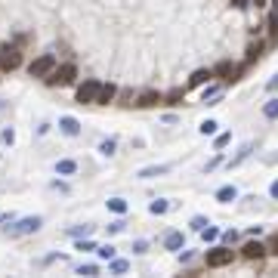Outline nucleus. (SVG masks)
<instances>
[{
  "label": "nucleus",
  "mask_w": 278,
  "mask_h": 278,
  "mask_svg": "<svg viewBox=\"0 0 278 278\" xmlns=\"http://www.w3.org/2000/svg\"><path fill=\"white\" fill-rule=\"evenodd\" d=\"M74 78H78V65L65 62V65H59V68H53V71L46 74V84L49 87H71Z\"/></svg>",
  "instance_id": "f257e3e1"
},
{
  "label": "nucleus",
  "mask_w": 278,
  "mask_h": 278,
  "mask_svg": "<svg viewBox=\"0 0 278 278\" xmlns=\"http://www.w3.org/2000/svg\"><path fill=\"white\" fill-rule=\"evenodd\" d=\"M232 250L229 247H213V250H207V257H204V263L210 266V269H219V266H229L232 263Z\"/></svg>",
  "instance_id": "f03ea898"
},
{
  "label": "nucleus",
  "mask_w": 278,
  "mask_h": 278,
  "mask_svg": "<svg viewBox=\"0 0 278 278\" xmlns=\"http://www.w3.org/2000/svg\"><path fill=\"white\" fill-rule=\"evenodd\" d=\"M53 68H56V59L46 53V56H37V59L28 65V74H31V78H46Z\"/></svg>",
  "instance_id": "7ed1b4c3"
},
{
  "label": "nucleus",
  "mask_w": 278,
  "mask_h": 278,
  "mask_svg": "<svg viewBox=\"0 0 278 278\" xmlns=\"http://www.w3.org/2000/svg\"><path fill=\"white\" fill-rule=\"evenodd\" d=\"M19 65H22V53L16 46H4V49H0V68H4V71H16Z\"/></svg>",
  "instance_id": "20e7f679"
},
{
  "label": "nucleus",
  "mask_w": 278,
  "mask_h": 278,
  "mask_svg": "<svg viewBox=\"0 0 278 278\" xmlns=\"http://www.w3.org/2000/svg\"><path fill=\"white\" fill-rule=\"evenodd\" d=\"M40 216H25V219H19L13 229H10V235H31V232H37L40 229Z\"/></svg>",
  "instance_id": "39448f33"
},
{
  "label": "nucleus",
  "mask_w": 278,
  "mask_h": 278,
  "mask_svg": "<svg viewBox=\"0 0 278 278\" xmlns=\"http://www.w3.org/2000/svg\"><path fill=\"white\" fill-rule=\"evenodd\" d=\"M96 93H99V81H84L78 87V102H96Z\"/></svg>",
  "instance_id": "423d86ee"
},
{
  "label": "nucleus",
  "mask_w": 278,
  "mask_h": 278,
  "mask_svg": "<svg viewBox=\"0 0 278 278\" xmlns=\"http://www.w3.org/2000/svg\"><path fill=\"white\" fill-rule=\"evenodd\" d=\"M241 254H244L247 260H263V257H266V244H260V241H244Z\"/></svg>",
  "instance_id": "0eeeda50"
},
{
  "label": "nucleus",
  "mask_w": 278,
  "mask_h": 278,
  "mask_svg": "<svg viewBox=\"0 0 278 278\" xmlns=\"http://www.w3.org/2000/svg\"><path fill=\"white\" fill-rule=\"evenodd\" d=\"M59 130H62L65 136H78V133H81V124H78V118L65 115V118H59Z\"/></svg>",
  "instance_id": "6e6552de"
},
{
  "label": "nucleus",
  "mask_w": 278,
  "mask_h": 278,
  "mask_svg": "<svg viewBox=\"0 0 278 278\" xmlns=\"http://www.w3.org/2000/svg\"><path fill=\"white\" fill-rule=\"evenodd\" d=\"M115 93H118V87H115V84H99V93H96V102H99V105H108L112 99H115Z\"/></svg>",
  "instance_id": "1a4fd4ad"
},
{
  "label": "nucleus",
  "mask_w": 278,
  "mask_h": 278,
  "mask_svg": "<svg viewBox=\"0 0 278 278\" xmlns=\"http://www.w3.org/2000/svg\"><path fill=\"white\" fill-rule=\"evenodd\" d=\"M161 93H155V90H148V93H142L139 99H136V108H151V105H158L161 102Z\"/></svg>",
  "instance_id": "9d476101"
},
{
  "label": "nucleus",
  "mask_w": 278,
  "mask_h": 278,
  "mask_svg": "<svg viewBox=\"0 0 278 278\" xmlns=\"http://www.w3.org/2000/svg\"><path fill=\"white\" fill-rule=\"evenodd\" d=\"M210 78H213V71H210V68H198L192 78H189V87H204Z\"/></svg>",
  "instance_id": "9b49d317"
},
{
  "label": "nucleus",
  "mask_w": 278,
  "mask_h": 278,
  "mask_svg": "<svg viewBox=\"0 0 278 278\" xmlns=\"http://www.w3.org/2000/svg\"><path fill=\"white\" fill-rule=\"evenodd\" d=\"M235 198H238V189H235V186H223V189H216V201H223V204H232Z\"/></svg>",
  "instance_id": "f8f14e48"
},
{
  "label": "nucleus",
  "mask_w": 278,
  "mask_h": 278,
  "mask_svg": "<svg viewBox=\"0 0 278 278\" xmlns=\"http://www.w3.org/2000/svg\"><path fill=\"white\" fill-rule=\"evenodd\" d=\"M170 170V164H158V167H142L136 176H139V180H151V176H161V173H167Z\"/></svg>",
  "instance_id": "ddd939ff"
},
{
  "label": "nucleus",
  "mask_w": 278,
  "mask_h": 278,
  "mask_svg": "<svg viewBox=\"0 0 278 278\" xmlns=\"http://www.w3.org/2000/svg\"><path fill=\"white\" fill-rule=\"evenodd\" d=\"M183 244H186V238H183V232H170V235L164 238V247H167V250H180Z\"/></svg>",
  "instance_id": "4468645a"
},
{
  "label": "nucleus",
  "mask_w": 278,
  "mask_h": 278,
  "mask_svg": "<svg viewBox=\"0 0 278 278\" xmlns=\"http://www.w3.org/2000/svg\"><path fill=\"white\" fill-rule=\"evenodd\" d=\"M263 115H266L269 121H278V99H269V102L263 105Z\"/></svg>",
  "instance_id": "2eb2a0df"
},
{
  "label": "nucleus",
  "mask_w": 278,
  "mask_h": 278,
  "mask_svg": "<svg viewBox=\"0 0 278 278\" xmlns=\"http://www.w3.org/2000/svg\"><path fill=\"white\" fill-rule=\"evenodd\" d=\"M74 170H78V164H74V161H68V158L56 164V173H62V176H71Z\"/></svg>",
  "instance_id": "dca6fc26"
},
{
  "label": "nucleus",
  "mask_w": 278,
  "mask_h": 278,
  "mask_svg": "<svg viewBox=\"0 0 278 278\" xmlns=\"http://www.w3.org/2000/svg\"><path fill=\"white\" fill-rule=\"evenodd\" d=\"M216 74H219V78H226V74H238V68H232V62H219L213 68V78H216Z\"/></svg>",
  "instance_id": "f3484780"
},
{
  "label": "nucleus",
  "mask_w": 278,
  "mask_h": 278,
  "mask_svg": "<svg viewBox=\"0 0 278 278\" xmlns=\"http://www.w3.org/2000/svg\"><path fill=\"white\" fill-rule=\"evenodd\" d=\"M216 127H219V124H216L213 118H207V121H204V124H201V127H198V130H201V133H204V136H213V133H216Z\"/></svg>",
  "instance_id": "a211bd4d"
},
{
  "label": "nucleus",
  "mask_w": 278,
  "mask_h": 278,
  "mask_svg": "<svg viewBox=\"0 0 278 278\" xmlns=\"http://www.w3.org/2000/svg\"><path fill=\"white\" fill-rule=\"evenodd\" d=\"M108 210L124 213V210H127V201H124V198H108Z\"/></svg>",
  "instance_id": "6ab92c4d"
},
{
  "label": "nucleus",
  "mask_w": 278,
  "mask_h": 278,
  "mask_svg": "<svg viewBox=\"0 0 278 278\" xmlns=\"http://www.w3.org/2000/svg\"><path fill=\"white\" fill-rule=\"evenodd\" d=\"M148 210H151V213H167V210H170V204H167L164 198H158V201H151V204H148Z\"/></svg>",
  "instance_id": "aec40b11"
},
{
  "label": "nucleus",
  "mask_w": 278,
  "mask_h": 278,
  "mask_svg": "<svg viewBox=\"0 0 278 278\" xmlns=\"http://www.w3.org/2000/svg\"><path fill=\"white\" fill-rule=\"evenodd\" d=\"M260 53H263V43H260V40H257V43H250V46H247V62H254Z\"/></svg>",
  "instance_id": "412c9836"
},
{
  "label": "nucleus",
  "mask_w": 278,
  "mask_h": 278,
  "mask_svg": "<svg viewBox=\"0 0 278 278\" xmlns=\"http://www.w3.org/2000/svg\"><path fill=\"white\" fill-rule=\"evenodd\" d=\"M201 235H204V241H216V238H219V229H213V226L207 223L204 229H201Z\"/></svg>",
  "instance_id": "4be33fe9"
},
{
  "label": "nucleus",
  "mask_w": 278,
  "mask_h": 278,
  "mask_svg": "<svg viewBox=\"0 0 278 278\" xmlns=\"http://www.w3.org/2000/svg\"><path fill=\"white\" fill-rule=\"evenodd\" d=\"M269 34H272V40H278V13L269 16Z\"/></svg>",
  "instance_id": "5701e85b"
},
{
  "label": "nucleus",
  "mask_w": 278,
  "mask_h": 278,
  "mask_svg": "<svg viewBox=\"0 0 278 278\" xmlns=\"http://www.w3.org/2000/svg\"><path fill=\"white\" fill-rule=\"evenodd\" d=\"M99 151H102L105 158H112V155H115V139H105L102 145H99Z\"/></svg>",
  "instance_id": "b1692460"
},
{
  "label": "nucleus",
  "mask_w": 278,
  "mask_h": 278,
  "mask_svg": "<svg viewBox=\"0 0 278 278\" xmlns=\"http://www.w3.org/2000/svg\"><path fill=\"white\" fill-rule=\"evenodd\" d=\"M99 257H102V260H115V247L112 244H102V247H99Z\"/></svg>",
  "instance_id": "393cba45"
},
{
  "label": "nucleus",
  "mask_w": 278,
  "mask_h": 278,
  "mask_svg": "<svg viewBox=\"0 0 278 278\" xmlns=\"http://www.w3.org/2000/svg\"><path fill=\"white\" fill-rule=\"evenodd\" d=\"M229 142H232V133H219V136H216V148H226Z\"/></svg>",
  "instance_id": "a878e982"
},
{
  "label": "nucleus",
  "mask_w": 278,
  "mask_h": 278,
  "mask_svg": "<svg viewBox=\"0 0 278 278\" xmlns=\"http://www.w3.org/2000/svg\"><path fill=\"white\" fill-rule=\"evenodd\" d=\"M180 99H183V90H170V93H167V102H173V105L180 102Z\"/></svg>",
  "instance_id": "bb28decb"
},
{
  "label": "nucleus",
  "mask_w": 278,
  "mask_h": 278,
  "mask_svg": "<svg viewBox=\"0 0 278 278\" xmlns=\"http://www.w3.org/2000/svg\"><path fill=\"white\" fill-rule=\"evenodd\" d=\"M112 272H127V263H124V260H115V263H112Z\"/></svg>",
  "instance_id": "cd10ccee"
},
{
  "label": "nucleus",
  "mask_w": 278,
  "mask_h": 278,
  "mask_svg": "<svg viewBox=\"0 0 278 278\" xmlns=\"http://www.w3.org/2000/svg\"><path fill=\"white\" fill-rule=\"evenodd\" d=\"M192 226H195V229L201 232V229H204V226H207V219H204V216H195V219H192Z\"/></svg>",
  "instance_id": "c85d7f7f"
},
{
  "label": "nucleus",
  "mask_w": 278,
  "mask_h": 278,
  "mask_svg": "<svg viewBox=\"0 0 278 278\" xmlns=\"http://www.w3.org/2000/svg\"><path fill=\"white\" fill-rule=\"evenodd\" d=\"M266 254H278V238H272V241L266 244Z\"/></svg>",
  "instance_id": "c756f323"
},
{
  "label": "nucleus",
  "mask_w": 278,
  "mask_h": 278,
  "mask_svg": "<svg viewBox=\"0 0 278 278\" xmlns=\"http://www.w3.org/2000/svg\"><path fill=\"white\" fill-rule=\"evenodd\" d=\"M71 235H90V226H78V229H71Z\"/></svg>",
  "instance_id": "7c9ffc66"
},
{
  "label": "nucleus",
  "mask_w": 278,
  "mask_h": 278,
  "mask_svg": "<svg viewBox=\"0 0 278 278\" xmlns=\"http://www.w3.org/2000/svg\"><path fill=\"white\" fill-rule=\"evenodd\" d=\"M121 229H124V223L118 219V223H112V226H108V235H115V232H121Z\"/></svg>",
  "instance_id": "2f4dec72"
},
{
  "label": "nucleus",
  "mask_w": 278,
  "mask_h": 278,
  "mask_svg": "<svg viewBox=\"0 0 278 278\" xmlns=\"http://www.w3.org/2000/svg\"><path fill=\"white\" fill-rule=\"evenodd\" d=\"M145 247H148V241H136V244H133L136 254H145Z\"/></svg>",
  "instance_id": "473e14b6"
},
{
  "label": "nucleus",
  "mask_w": 278,
  "mask_h": 278,
  "mask_svg": "<svg viewBox=\"0 0 278 278\" xmlns=\"http://www.w3.org/2000/svg\"><path fill=\"white\" fill-rule=\"evenodd\" d=\"M93 247H96L93 241H78V250H93Z\"/></svg>",
  "instance_id": "72a5a7b5"
},
{
  "label": "nucleus",
  "mask_w": 278,
  "mask_h": 278,
  "mask_svg": "<svg viewBox=\"0 0 278 278\" xmlns=\"http://www.w3.org/2000/svg\"><path fill=\"white\" fill-rule=\"evenodd\" d=\"M78 272H81V275H96V266H81Z\"/></svg>",
  "instance_id": "f704fd0d"
},
{
  "label": "nucleus",
  "mask_w": 278,
  "mask_h": 278,
  "mask_svg": "<svg viewBox=\"0 0 278 278\" xmlns=\"http://www.w3.org/2000/svg\"><path fill=\"white\" fill-rule=\"evenodd\" d=\"M13 139H16V133H13V130H4V142H10V145H13Z\"/></svg>",
  "instance_id": "c9c22d12"
},
{
  "label": "nucleus",
  "mask_w": 278,
  "mask_h": 278,
  "mask_svg": "<svg viewBox=\"0 0 278 278\" xmlns=\"http://www.w3.org/2000/svg\"><path fill=\"white\" fill-rule=\"evenodd\" d=\"M269 195H272V198H275V201H278V180H275V183H272V186H269Z\"/></svg>",
  "instance_id": "e433bc0d"
},
{
  "label": "nucleus",
  "mask_w": 278,
  "mask_h": 278,
  "mask_svg": "<svg viewBox=\"0 0 278 278\" xmlns=\"http://www.w3.org/2000/svg\"><path fill=\"white\" fill-rule=\"evenodd\" d=\"M266 90H278V74H275V78H272V81L266 84Z\"/></svg>",
  "instance_id": "4c0bfd02"
},
{
  "label": "nucleus",
  "mask_w": 278,
  "mask_h": 278,
  "mask_svg": "<svg viewBox=\"0 0 278 278\" xmlns=\"http://www.w3.org/2000/svg\"><path fill=\"white\" fill-rule=\"evenodd\" d=\"M250 4H254V7H257V10H263V7H266V4H269V0H250Z\"/></svg>",
  "instance_id": "58836bf2"
},
{
  "label": "nucleus",
  "mask_w": 278,
  "mask_h": 278,
  "mask_svg": "<svg viewBox=\"0 0 278 278\" xmlns=\"http://www.w3.org/2000/svg\"><path fill=\"white\" fill-rule=\"evenodd\" d=\"M232 4H235L238 10H244V7H247V0H232Z\"/></svg>",
  "instance_id": "ea45409f"
}]
</instances>
